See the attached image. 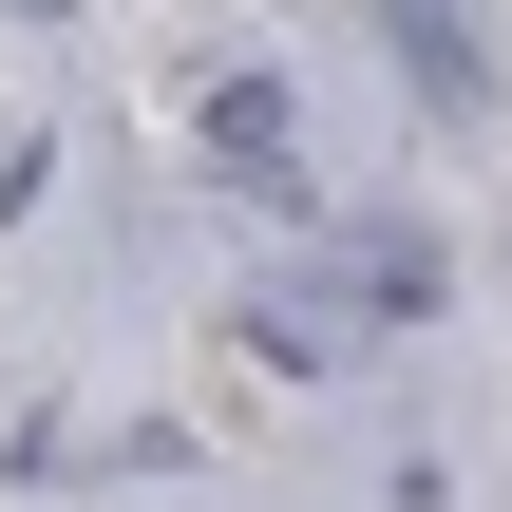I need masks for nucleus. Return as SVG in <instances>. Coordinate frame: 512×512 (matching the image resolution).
<instances>
[{
  "mask_svg": "<svg viewBox=\"0 0 512 512\" xmlns=\"http://www.w3.org/2000/svg\"><path fill=\"white\" fill-rule=\"evenodd\" d=\"M190 171H209L228 209H266V228H285V209L323 190V152H304V95H285L266 57H228V76L190 95Z\"/></svg>",
  "mask_w": 512,
  "mask_h": 512,
  "instance_id": "obj_1",
  "label": "nucleus"
},
{
  "mask_svg": "<svg viewBox=\"0 0 512 512\" xmlns=\"http://www.w3.org/2000/svg\"><path fill=\"white\" fill-rule=\"evenodd\" d=\"M304 285H323L342 323H437V304H456V247H437L418 209H361V228H342V247L304 266Z\"/></svg>",
  "mask_w": 512,
  "mask_h": 512,
  "instance_id": "obj_2",
  "label": "nucleus"
},
{
  "mask_svg": "<svg viewBox=\"0 0 512 512\" xmlns=\"http://www.w3.org/2000/svg\"><path fill=\"white\" fill-rule=\"evenodd\" d=\"M380 38H399V57H418V95H437V114H456V133H475V114H494V38H475V0H380Z\"/></svg>",
  "mask_w": 512,
  "mask_h": 512,
  "instance_id": "obj_3",
  "label": "nucleus"
},
{
  "mask_svg": "<svg viewBox=\"0 0 512 512\" xmlns=\"http://www.w3.org/2000/svg\"><path fill=\"white\" fill-rule=\"evenodd\" d=\"M0 19H76V0H0Z\"/></svg>",
  "mask_w": 512,
  "mask_h": 512,
  "instance_id": "obj_4",
  "label": "nucleus"
}]
</instances>
